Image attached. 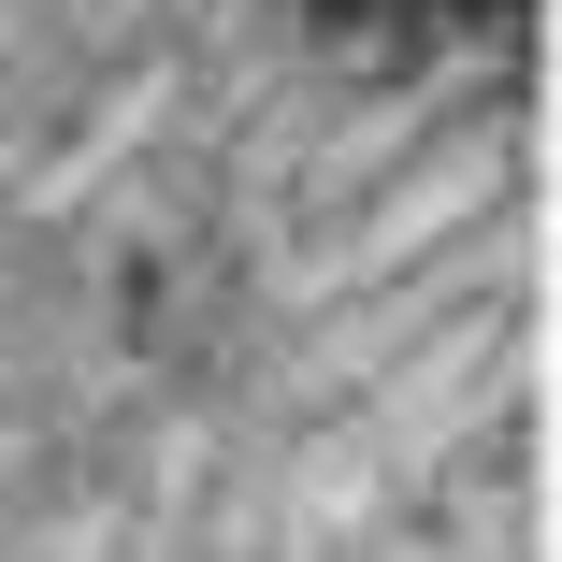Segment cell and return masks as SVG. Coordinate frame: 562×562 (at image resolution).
Here are the masks:
<instances>
[{"instance_id": "cell-1", "label": "cell", "mask_w": 562, "mask_h": 562, "mask_svg": "<svg viewBox=\"0 0 562 562\" xmlns=\"http://www.w3.org/2000/svg\"><path fill=\"white\" fill-rule=\"evenodd\" d=\"M447 15H505V0H317V44H347V58H390Z\"/></svg>"}]
</instances>
